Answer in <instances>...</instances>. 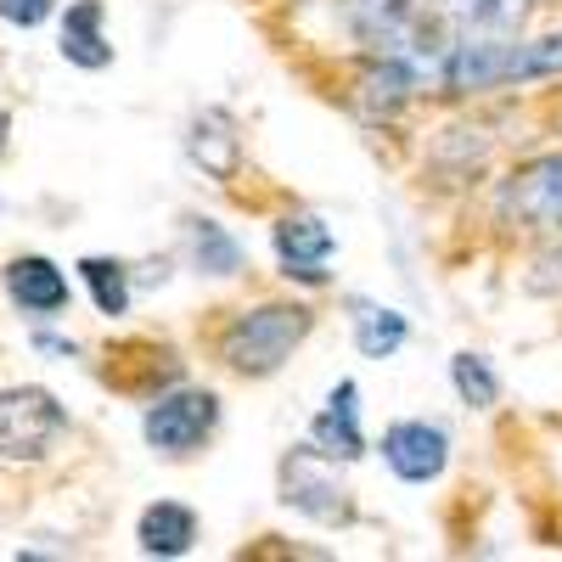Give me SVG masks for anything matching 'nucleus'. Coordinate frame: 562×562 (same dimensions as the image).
Listing matches in <instances>:
<instances>
[{
  "label": "nucleus",
  "instance_id": "nucleus-18",
  "mask_svg": "<svg viewBox=\"0 0 562 562\" xmlns=\"http://www.w3.org/2000/svg\"><path fill=\"white\" fill-rule=\"evenodd\" d=\"M79 276H85L90 299H97V310L108 321H119L130 310V270L119 259H79Z\"/></svg>",
  "mask_w": 562,
  "mask_h": 562
},
{
  "label": "nucleus",
  "instance_id": "nucleus-4",
  "mask_svg": "<svg viewBox=\"0 0 562 562\" xmlns=\"http://www.w3.org/2000/svg\"><path fill=\"white\" fill-rule=\"evenodd\" d=\"M524 18H529V0H422V29L434 34L439 63L456 45L518 40Z\"/></svg>",
  "mask_w": 562,
  "mask_h": 562
},
{
  "label": "nucleus",
  "instance_id": "nucleus-22",
  "mask_svg": "<svg viewBox=\"0 0 562 562\" xmlns=\"http://www.w3.org/2000/svg\"><path fill=\"white\" fill-rule=\"evenodd\" d=\"M7 130H12V119H7V113H0V153H7Z\"/></svg>",
  "mask_w": 562,
  "mask_h": 562
},
{
  "label": "nucleus",
  "instance_id": "nucleus-7",
  "mask_svg": "<svg viewBox=\"0 0 562 562\" xmlns=\"http://www.w3.org/2000/svg\"><path fill=\"white\" fill-rule=\"evenodd\" d=\"M383 461L400 484H439L450 467V434L428 416H400L383 428Z\"/></svg>",
  "mask_w": 562,
  "mask_h": 562
},
{
  "label": "nucleus",
  "instance_id": "nucleus-14",
  "mask_svg": "<svg viewBox=\"0 0 562 562\" xmlns=\"http://www.w3.org/2000/svg\"><path fill=\"white\" fill-rule=\"evenodd\" d=\"M135 546L147 557H186L198 546V512L180 501H153L135 524Z\"/></svg>",
  "mask_w": 562,
  "mask_h": 562
},
{
  "label": "nucleus",
  "instance_id": "nucleus-19",
  "mask_svg": "<svg viewBox=\"0 0 562 562\" xmlns=\"http://www.w3.org/2000/svg\"><path fill=\"white\" fill-rule=\"evenodd\" d=\"M52 12H57V0H0V18L12 29H40Z\"/></svg>",
  "mask_w": 562,
  "mask_h": 562
},
{
  "label": "nucleus",
  "instance_id": "nucleus-6",
  "mask_svg": "<svg viewBox=\"0 0 562 562\" xmlns=\"http://www.w3.org/2000/svg\"><path fill=\"white\" fill-rule=\"evenodd\" d=\"M68 434V411L52 389H0V456L7 461H45Z\"/></svg>",
  "mask_w": 562,
  "mask_h": 562
},
{
  "label": "nucleus",
  "instance_id": "nucleus-10",
  "mask_svg": "<svg viewBox=\"0 0 562 562\" xmlns=\"http://www.w3.org/2000/svg\"><path fill=\"white\" fill-rule=\"evenodd\" d=\"M310 439H315L326 456H338V461H360V456H366L360 383H355V378L333 383V394H326V405H321V411H315V422H310Z\"/></svg>",
  "mask_w": 562,
  "mask_h": 562
},
{
  "label": "nucleus",
  "instance_id": "nucleus-11",
  "mask_svg": "<svg viewBox=\"0 0 562 562\" xmlns=\"http://www.w3.org/2000/svg\"><path fill=\"white\" fill-rule=\"evenodd\" d=\"M344 12V29L371 45V52H389V45H400L422 12V0H338Z\"/></svg>",
  "mask_w": 562,
  "mask_h": 562
},
{
  "label": "nucleus",
  "instance_id": "nucleus-20",
  "mask_svg": "<svg viewBox=\"0 0 562 562\" xmlns=\"http://www.w3.org/2000/svg\"><path fill=\"white\" fill-rule=\"evenodd\" d=\"M529 288H535V293H562V248H551V254L535 265Z\"/></svg>",
  "mask_w": 562,
  "mask_h": 562
},
{
  "label": "nucleus",
  "instance_id": "nucleus-8",
  "mask_svg": "<svg viewBox=\"0 0 562 562\" xmlns=\"http://www.w3.org/2000/svg\"><path fill=\"white\" fill-rule=\"evenodd\" d=\"M270 243H276V265L288 281H304V288H326L333 281L326 265L338 254V237L321 214H281L270 225Z\"/></svg>",
  "mask_w": 562,
  "mask_h": 562
},
{
  "label": "nucleus",
  "instance_id": "nucleus-9",
  "mask_svg": "<svg viewBox=\"0 0 562 562\" xmlns=\"http://www.w3.org/2000/svg\"><path fill=\"white\" fill-rule=\"evenodd\" d=\"M186 158H192L209 180L231 186L243 175V130L225 108H203L192 124H186Z\"/></svg>",
  "mask_w": 562,
  "mask_h": 562
},
{
  "label": "nucleus",
  "instance_id": "nucleus-1",
  "mask_svg": "<svg viewBox=\"0 0 562 562\" xmlns=\"http://www.w3.org/2000/svg\"><path fill=\"white\" fill-rule=\"evenodd\" d=\"M310 333H315V310L310 304H299V299H265L254 310H237L220 326L214 355H220L225 371H237V378H276Z\"/></svg>",
  "mask_w": 562,
  "mask_h": 562
},
{
  "label": "nucleus",
  "instance_id": "nucleus-13",
  "mask_svg": "<svg viewBox=\"0 0 562 562\" xmlns=\"http://www.w3.org/2000/svg\"><path fill=\"white\" fill-rule=\"evenodd\" d=\"M349 333H355V349L366 360H394L411 344V321L394 304H378V299L355 293L349 299Z\"/></svg>",
  "mask_w": 562,
  "mask_h": 562
},
{
  "label": "nucleus",
  "instance_id": "nucleus-3",
  "mask_svg": "<svg viewBox=\"0 0 562 562\" xmlns=\"http://www.w3.org/2000/svg\"><path fill=\"white\" fill-rule=\"evenodd\" d=\"M495 214L524 237H562V147L512 164L495 186Z\"/></svg>",
  "mask_w": 562,
  "mask_h": 562
},
{
  "label": "nucleus",
  "instance_id": "nucleus-5",
  "mask_svg": "<svg viewBox=\"0 0 562 562\" xmlns=\"http://www.w3.org/2000/svg\"><path fill=\"white\" fill-rule=\"evenodd\" d=\"M220 428V394L214 389H169V394H153L147 416H140V434L147 445L169 461H186L198 456Z\"/></svg>",
  "mask_w": 562,
  "mask_h": 562
},
{
  "label": "nucleus",
  "instance_id": "nucleus-12",
  "mask_svg": "<svg viewBox=\"0 0 562 562\" xmlns=\"http://www.w3.org/2000/svg\"><path fill=\"white\" fill-rule=\"evenodd\" d=\"M7 293L23 315H63L68 310V276L45 254H23L7 265Z\"/></svg>",
  "mask_w": 562,
  "mask_h": 562
},
{
  "label": "nucleus",
  "instance_id": "nucleus-15",
  "mask_svg": "<svg viewBox=\"0 0 562 562\" xmlns=\"http://www.w3.org/2000/svg\"><path fill=\"white\" fill-rule=\"evenodd\" d=\"M186 259H192V270L225 281V276H243L248 248L231 237L220 220H209V214H186Z\"/></svg>",
  "mask_w": 562,
  "mask_h": 562
},
{
  "label": "nucleus",
  "instance_id": "nucleus-21",
  "mask_svg": "<svg viewBox=\"0 0 562 562\" xmlns=\"http://www.w3.org/2000/svg\"><path fill=\"white\" fill-rule=\"evenodd\" d=\"M34 344H40L45 355H74V344H68V338H52V333H40Z\"/></svg>",
  "mask_w": 562,
  "mask_h": 562
},
{
  "label": "nucleus",
  "instance_id": "nucleus-16",
  "mask_svg": "<svg viewBox=\"0 0 562 562\" xmlns=\"http://www.w3.org/2000/svg\"><path fill=\"white\" fill-rule=\"evenodd\" d=\"M102 18H108L102 0H74V7L63 12V57L74 68H85V74H102L113 63V45L102 34Z\"/></svg>",
  "mask_w": 562,
  "mask_h": 562
},
{
  "label": "nucleus",
  "instance_id": "nucleus-17",
  "mask_svg": "<svg viewBox=\"0 0 562 562\" xmlns=\"http://www.w3.org/2000/svg\"><path fill=\"white\" fill-rule=\"evenodd\" d=\"M450 389H456V400H461V405H473V411H490V405L501 400V378H495V366H490L484 355H473V349H461V355L450 360Z\"/></svg>",
  "mask_w": 562,
  "mask_h": 562
},
{
  "label": "nucleus",
  "instance_id": "nucleus-2",
  "mask_svg": "<svg viewBox=\"0 0 562 562\" xmlns=\"http://www.w3.org/2000/svg\"><path fill=\"white\" fill-rule=\"evenodd\" d=\"M276 490H281V506H293L299 518H310L321 529H349L360 518V501H355L349 479L338 473V456H326L315 439L293 445L276 461Z\"/></svg>",
  "mask_w": 562,
  "mask_h": 562
}]
</instances>
